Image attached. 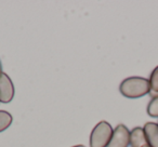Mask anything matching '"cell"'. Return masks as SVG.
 <instances>
[{
	"label": "cell",
	"instance_id": "3",
	"mask_svg": "<svg viewBox=\"0 0 158 147\" xmlns=\"http://www.w3.org/2000/svg\"><path fill=\"white\" fill-rule=\"evenodd\" d=\"M130 145V131L125 125H118L107 147H128Z\"/></svg>",
	"mask_w": 158,
	"mask_h": 147
},
{
	"label": "cell",
	"instance_id": "4",
	"mask_svg": "<svg viewBox=\"0 0 158 147\" xmlns=\"http://www.w3.org/2000/svg\"><path fill=\"white\" fill-rule=\"evenodd\" d=\"M14 96V86L11 78L5 74H0V103H10Z\"/></svg>",
	"mask_w": 158,
	"mask_h": 147
},
{
	"label": "cell",
	"instance_id": "7",
	"mask_svg": "<svg viewBox=\"0 0 158 147\" xmlns=\"http://www.w3.org/2000/svg\"><path fill=\"white\" fill-rule=\"evenodd\" d=\"M148 81H149V86H151L149 94H151L152 99L158 97V66H156L155 69L152 71Z\"/></svg>",
	"mask_w": 158,
	"mask_h": 147
},
{
	"label": "cell",
	"instance_id": "12",
	"mask_svg": "<svg viewBox=\"0 0 158 147\" xmlns=\"http://www.w3.org/2000/svg\"><path fill=\"white\" fill-rule=\"evenodd\" d=\"M143 147H151L149 145H145V146H143Z\"/></svg>",
	"mask_w": 158,
	"mask_h": 147
},
{
	"label": "cell",
	"instance_id": "10",
	"mask_svg": "<svg viewBox=\"0 0 158 147\" xmlns=\"http://www.w3.org/2000/svg\"><path fill=\"white\" fill-rule=\"evenodd\" d=\"M2 72V65H1V62H0V74Z\"/></svg>",
	"mask_w": 158,
	"mask_h": 147
},
{
	"label": "cell",
	"instance_id": "1",
	"mask_svg": "<svg viewBox=\"0 0 158 147\" xmlns=\"http://www.w3.org/2000/svg\"><path fill=\"white\" fill-rule=\"evenodd\" d=\"M119 91L128 99H139L148 94L151 91L149 81L142 77H129L119 86Z\"/></svg>",
	"mask_w": 158,
	"mask_h": 147
},
{
	"label": "cell",
	"instance_id": "5",
	"mask_svg": "<svg viewBox=\"0 0 158 147\" xmlns=\"http://www.w3.org/2000/svg\"><path fill=\"white\" fill-rule=\"evenodd\" d=\"M147 144L151 147H158V123L147 122L143 127Z\"/></svg>",
	"mask_w": 158,
	"mask_h": 147
},
{
	"label": "cell",
	"instance_id": "8",
	"mask_svg": "<svg viewBox=\"0 0 158 147\" xmlns=\"http://www.w3.org/2000/svg\"><path fill=\"white\" fill-rule=\"evenodd\" d=\"M12 116L10 112L6 110H0V132H3L11 125L12 123Z\"/></svg>",
	"mask_w": 158,
	"mask_h": 147
},
{
	"label": "cell",
	"instance_id": "2",
	"mask_svg": "<svg viewBox=\"0 0 158 147\" xmlns=\"http://www.w3.org/2000/svg\"><path fill=\"white\" fill-rule=\"evenodd\" d=\"M114 133L112 125L106 121L99 122L90 134V147H107Z\"/></svg>",
	"mask_w": 158,
	"mask_h": 147
},
{
	"label": "cell",
	"instance_id": "9",
	"mask_svg": "<svg viewBox=\"0 0 158 147\" xmlns=\"http://www.w3.org/2000/svg\"><path fill=\"white\" fill-rule=\"evenodd\" d=\"M147 114L153 118H158V97H154L147 105Z\"/></svg>",
	"mask_w": 158,
	"mask_h": 147
},
{
	"label": "cell",
	"instance_id": "11",
	"mask_svg": "<svg viewBox=\"0 0 158 147\" xmlns=\"http://www.w3.org/2000/svg\"><path fill=\"white\" fill-rule=\"evenodd\" d=\"M73 147H86V146H84V145H77V146H73Z\"/></svg>",
	"mask_w": 158,
	"mask_h": 147
},
{
	"label": "cell",
	"instance_id": "6",
	"mask_svg": "<svg viewBox=\"0 0 158 147\" xmlns=\"http://www.w3.org/2000/svg\"><path fill=\"white\" fill-rule=\"evenodd\" d=\"M147 144L146 137L143 128L135 127L130 131V146L131 147H143Z\"/></svg>",
	"mask_w": 158,
	"mask_h": 147
}]
</instances>
